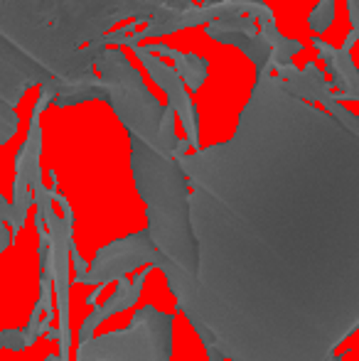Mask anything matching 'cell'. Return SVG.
<instances>
[{
    "label": "cell",
    "instance_id": "obj_1",
    "mask_svg": "<svg viewBox=\"0 0 359 361\" xmlns=\"http://www.w3.org/2000/svg\"><path fill=\"white\" fill-rule=\"evenodd\" d=\"M271 72L234 138L175 157L197 243L185 317L229 361H340L359 327V135Z\"/></svg>",
    "mask_w": 359,
    "mask_h": 361
},
{
    "label": "cell",
    "instance_id": "obj_2",
    "mask_svg": "<svg viewBox=\"0 0 359 361\" xmlns=\"http://www.w3.org/2000/svg\"><path fill=\"white\" fill-rule=\"evenodd\" d=\"M145 0H0V147L15 135V106L49 76L94 72L101 37L118 20H145Z\"/></svg>",
    "mask_w": 359,
    "mask_h": 361
},
{
    "label": "cell",
    "instance_id": "obj_3",
    "mask_svg": "<svg viewBox=\"0 0 359 361\" xmlns=\"http://www.w3.org/2000/svg\"><path fill=\"white\" fill-rule=\"evenodd\" d=\"M130 172L145 202V231L158 251L155 268L165 273L175 305L185 314L197 286V243L190 224L187 177L175 157L160 155L135 135H130Z\"/></svg>",
    "mask_w": 359,
    "mask_h": 361
},
{
    "label": "cell",
    "instance_id": "obj_4",
    "mask_svg": "<svg viewBox=\"0 0 359 361\" xmlns=\"http://www.w3.org/2000/svg\"><path fill=\"white\" fill-rule=\"evenodd\" d=\"M94 69L106 89V104L114 109L116 118L126 126L130 135L160 150V121L165 106L145 86L143 76L130 67L121 49H109L99 54Z\"/></svg>",
    "mask_w": 359,
    "mask_h": 361
},
{
    "label": "cell",
    "instance_id": "obj_5",
    "mask_svg": "<svg viewBox=\"0 0 359 361\" xmlns=\"http://www.w3.org/2000/svg\"><path fill=\"white\" fill-rule=\"evenodd\" d=\"M175 314L145 305L126 329L79 342L77 361H170Z\"/></svg>",
    "mask_w": 359,
    "mask_h": 361
},
{
    "label": "cell",
    "instance_id": "obj_6",
    "mask_svg": "<svg viewBox=\"0 0 359 361\" xmlns=\"http://www.w3.org/2000/svg\"><path fill=\"white\" fill-rule=\"evenodd\" d=\"M52 187H44L39 182L32 190L37 214L44 219L49 236V258H52V283L57 293V312H59V357L69 361V349H72V329H69V248L74 246V212L67 197L59 195L57 190V172H49Z\"/></svg>",
    "mask_w": 359,
    "mask_h": 361
},
{
    "label": "cell",
    "instance_id": "obj_7",
    "mask_svg": "<svg viewBox=\"0 0 359 361\" xmlns=\"http://www.w3.org/2000/svg\"><path fill=\"white\" fill-rule=\"evenodd\" d=\"M155 251L153 241H150L148 231H135L123 238H116L109 246L99 248L94 261L89 263L87 273L74 276L79 286H109L114 281H121L128 273L138 271L140 266H153L155 268Z\"/></svg>",
    "mask_w": 359,
    "mask_h": 361
},
{
    "label": "cell",
    "instance_id": "obj_8",
    "mask_svg": "<svg viewBox=\"0 0 359 361\" xmlns=\"http://www.w3.org/2000/svg\"><path fill=\"white\" fill-rule=\"evenodd\" d=\"M276 69V76L286 84V89L291 94H296L303 101H317L330 111L332 118L340 121L345 128H350L352 133L359 135V116L352 114L350 109L342 106V101H337L335 91L330 86V79L315 67V64H305L303 69L293 67V64H281Z\"/></svg>",
    "mask_w": 359,
    "mask_h": 361
},
{
    "label": "cell",
    "instance_id": "obj_9",
    "mask_svg": "<svg viewBox=\"0 0 359 361\" xmlns=\"http://www.w3.org/2000/svg\"><path fill=\"white\" fill-rule=\"evenodd\" d=\"M133 52H135V57L140 59V64L145 67V72L150 74V79L165 91L168 106H173L175 116H178L182 121V126H185V138H187V143H190V147L200 150V114H197V106L192 104L190 94H187L185 81L180 79V74L175 72L173 67H168L165 62L155 59L153 54L145 52L140 44H135Z\"/></svg>",
    "mask_w": 359,
    "mask_h": 361
},
{
    "label": "cell",
    "instance_id": "obj_10",
    "mask_svg": "<svg viewBox=\"0 0 359 361\" xmlns=\"http://www.w3.org/2000/svg\"><path fill=\"white\" fill-rule=\"evenodd\" d=\"M312 47L320 52L325 62V76L335 91L337 101H359V69L352 62V49L332 47L325 39H312Z\"/></svg>",
    "mask_w": 359,
    "mask_h": 361
},
{
    "label": "cell",
    "instance_id": "obj_11",
    "mask_svg": "<svg viewBox=\"0 0 359 361\" xmlns=\"http://www.w3.org/2000/svg\"><path fill=\"white\" fill-rule=\"evenodd\" d=\"M150 268H153V266H145V271L138 273L133 281H126V278L116 281V283H118V286H116V293L111 295L104 305H94V312H91L89 317L82 322V329H79V342H87V339L94 337V332H96V327H99V324H104L109 317H114V314L123 312V310L133 307V305L138 302L140 293H143L145 276L150 273Z\"/></svg>",
    "mask_w": 359,
    "mask_h": 361
},
{
    "label": "cell",
    "instance_id": "obj_12",
    "mask_svg": "<svg viewBox=\"0 0 359 361\" xmlns=\"http://www.w3.org/2000/svg\"><path fill=\"white\" fill-rule=\"evenodd\" d=\"M205 32H207V37L217 39V42L231 44V47L241 49V52L254 62L256 72H259V69H273V47L261 32L214 27V25H205Z\"/></svg>",
    "mask_w": 359,
    "mask_h": 361
},
{
    "label": "cell",
    "instance_id": "obj_13",
    "mask_svg": "<svg viewBox=\"0 0 359 361\" xmlns=\"http://www.w3.org/2000/svg\"><path fill=\"white\" fill-rule=\"evenodd\" d=\"M145 52L150 54H163V57H170L175 62V72L180 74V79L185 81V86L190 91H200L205 86V79L209 74V62L202 59L200 54H192V52H180V49H173L163 42H153V44H145Z\"/></svg>",
    "mask_w": 359,
    "mask_h": 361
},
{
    "label": "cell",
    "instance_id": "obj_14",
    "mask_svg": "<svg viewBox=\"0 0 359 361\" xmlns=\"http://www.w3.org/2000/svg\"><path fill=\"white\" fill-rule=\"evenodd\" d=\"M259 32L264 35L266 39H269L271 47H273V67L291 64L293 54H298L303 49V42H298V39H291V37H286V35H281V30L276 27V23L261 25Z\"/></svg>",
    "mask_w": 359,
    "mask_h": 361
},
{
    "label": "cell",
    "instance_id": "obj_15",
    "mask_svg": "<svg viewBox=\"0 0 359 361\" xmlns=\"http://www.w3.org/2000/svg\"><path fill=\"white\" fill-rule=\"evenodd\" d=\"M0 349H10V352H23V349H28L23 329H0Z\"/></svg>",
    "mask_w": 359,
    "mask_h": 361
},
{
    "label": "cell",
    "instance_id": "obj_16",
    "mask_svg": "<svg viewBox=\"0 0 359 361\" xmlns=\"http://www.w3.org/2000/svg\"><path fill=\"white\" fill-rule=\"evenodd\" d=\"M13 231H10V226L5 221H0V253L5 251L8 246H13Z\"/></svg>",
    "mask_w": 359,
    "mask_h": 361
},
{
    "label": "cell",
    "instance_id": "obj_17",
    "mask_svg": "<svg viewBox=\"0 0 359 361\" xmlns=\"http://www.w3.org/2000/svg\"><path fill=\"white\" fill-rule=\"evenodd\" d=\"M347 10H350L352 30H359V0H347Z\"/></svg>",
    "mask_w": 359,
    "mask_h": 361
},
{
    "label": "cell",
    "instance_id": "obj_18",
    "mask_svg": "<svg viewBox=\"0 0 359 361\" xmlns=\"http://www.w3.org/2000/svg\"><path fill=\"white\" fill-rule=\"evenodd\" d=\"M8 219H10V202L5 200L3 195H0V221L8 224Z\"/></svg>",
    "mask_w": 359,
    "mask_h": 361
},
{
    "label": "cell",
    "instance_id": "obj_19",
    "mask_svg": "<svg viewBox=\"0 0 359 361\" xmlns=\"http://www.w3.org/2000/svg\"><path fill=\"white\" fill-rule=\"evenodd\" d=\"M104 288H106V286H96V288H94V293H91L89 298H87V305H96V300H99V295L104 293Z\"/></svg>",
    "mask_w": 359,
    "mask_h": 361
},
{
    "label": "cell",
    "instance_id": "obj_20",
    "mask_svg": "<svg viewBox=\"0 0 359 361\" xmlns=\"http://www.w3.org/2000/svg\"><path fill=\"white\" fill-rule=\"evenodd\" d=\"M207 361H226L217 349H207Z\"/></svg>",
    "mask_w": 359,
    "mask_h": 361
},
{
    "label": "cell",
    "instance_id": "obj_21",
    "mask_svg": "<svg viewBox=\"0 0 359 361\" xmlns=\"http://www.w3.org/2000/svg\"><path fill=\"white\" fill-rule=\"evenodd\" d=\"M200 5H217V3H224V0H197Z\"/></svg>",
    "mask_w": 359,
    "mask_h": 361
},
{
    "label": "cell",
    "instance_id": "obj_22",
    "mask_svg": "<svg viewBox=\"0 0 359 361\" xmlns=\"http://www.w3.org/2000/svg\"><path fill=\"white\" fill-rule=\"evenodd\" d=\"M44 361H64V359L59 357V354H54V357H47V359H44Z\"/></svg>",
    "mask_w": 359,
    "mask_h": 361
}]
</instances>
